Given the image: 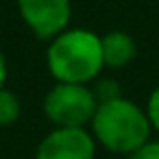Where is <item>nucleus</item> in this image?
<instances>
[{
	"label": "nucleus",
	"mask_w": 159,
	"mask_h": 159,
	"mask_svg": "<svg viewBox=\"0 0 159 159\" xmlns=\"http://www.w3.org/2000/svg\"><path fill=\"white\" fill-rule=\"evenodd\" d=\"M46 63L57 83L87 85L105 68L100 35L87 29H68L55 37L46 52Z\"/></svg>",
	"instance_id": "1"
},
{
	"label": "nucleus",
	"mask_w": 159,
	"mask_h": 159,
	"mask_svg": "<svg viewBox=\"0 0 159 159\" xmlns=\"http://www.w3.org/2000/svg\"><path fill=\"white\" fill-rule=\"evenodd\" d=\"M150 122L146 109L120 96L100 102L92 120V135L96 144L116 155H131L150 142Z\"/></svg>",
	"instance_id": "2"
},
{
	"label": "nucleus",
	"mask_w": 159,
	"mask_h": 159,
	"mask_svg": "<svg viewBox=\"0 0 159 159\" xmlns=\"http://www.w3.org/2000/svg\"><path fill=\"white\" fill-rule=\"evenodd\" d=\"M98 100L89 85L57 83L44 98V113L55 129H85L92 124Z\"/></svg>",
	"instance_id": "3"
},
{
	"label": "nucleus",
	"mask_w": 159,
	"mask_h": 159,
	"mask_svg": "<svg viewBox=\"0 0 159 159\" xmlns=\"http://www.w3.org/2000/svg\"><path fill=\"white\" fill-rule=\"evenodd\" d=\"M18 9L24 24L39 39H55L68 31L72 18L70 0H18Z\"/></svg>",
	"instance_id": "4"
},
{
	"label": "nucleus",
	"mask_w": 159,
	"mask_h": 159,
	"mask_svg": "<svg viewBox=\"0 0 159 159\" xmlns=\"http://www.w3.org/2000/svg\"><path fill=\"white\" fill-rule=\"evenodd\" d=\"M96 139L87 129H55L37 146L35 159H94Z\"/></svg>",
	"instance_id": "5"
},
{
	"label": "nucleus",
	"mask_w": 159,
	"mask_h": 159,
	"mask_svg": "<svg viewBox=\"0 0 159 159\" xmlns=\"http://www.w3.org/2000/svg\"><path fill=\"white\" fill-rule=\"evenodd\" d=\"M100 44H102V61H105V68H113V70H120L124 66H129L135 55H137V44L135 39L124 33V31H111L107 35L100 37Z\"/></svg>",
	"instance_id": "6"
},
{
	"label": "nucleus",
	"mask_w": 159,
	"mask_h": 159,
	"mask_svg": "<svg viewBox=\"0 0 159 159\" xmlns=\"http://www.w3.org/2000/svg\"><path fill=\"white\" fill-rule=\"evenodd\" d=\"M20 118V100L13 92H0V126H9Z\"/></svg>",
	"instance_id": "7"
},
{
	"label": "nucleus",
	"mask_w": 159,
	"mask_h": 159,
	"mask_svg": "<svg viewBox=\"0 0 159 159\" xmlns=\"http://www.w3.org/2000/svg\"><path fill=\"white\" fill-rule=\"evenodd\" d=\"M92 89H94V96H96L98 105H100V102H107V100H116V98H120V87H118L116 81H111V79H102V81H98L96 87H92Z\"/></svg>",
	"instance_id": "8"
},
{
	"label": "nucleus",
	"mask_w": 159,
	"mask_h": 159,
	"mask_svg": "<svg viewBox=\"0 0 159 159\" xmlns=\"http://www.w3.org/2000/svg\"><path fill=\"white\" fill-rule=\"evenodd\" d=\"M146 116H148V122L150 126L159 133V85L150 92L148 96V102H146Z\"/></svg>",
	"instance_id": "9"
},
{
	"label": "nucleus",
	"mask_w": 159,
	"mask_h": 159,
	"mask_svg": "<svg viewBox=\"0 0 159 159\" xmlns=\"http://www.w3.org/2000/svg\"><path fill=\"white\" fill-rule=\"evenodd\" d=\"M129 159H159V142H148L135 152L129 155Z\"/></svg>",
	"instance_id": "10"
},
{
	"label": "nucleus",
	"mask_w": 159,
	"mask_h": 159,
	"mask_svg": "<svg viewBox=\"0 0 159 159\" xmlns=\"http://www.w3.org/2000/svg\"><path fill=\"white\" fill-rule=\"evenodd\" d=\"M5 81H7V61H5L2 52H0V92L5 89Z\"/></svg>",
	"instance_id": "11"
}]
</instances>
